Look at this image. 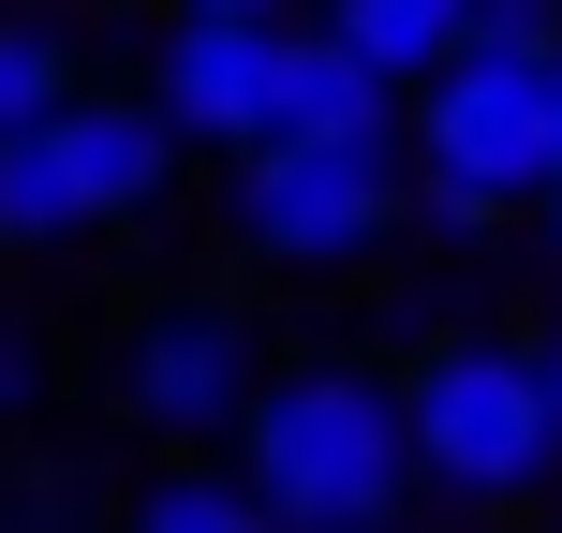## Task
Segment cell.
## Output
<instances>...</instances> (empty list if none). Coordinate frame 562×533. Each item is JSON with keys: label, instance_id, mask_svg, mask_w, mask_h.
Segmentation results:
<instances>
[{"label": "cell", "instance_id": "cell-1", "mask_svg": "<svg viewBox=\"0 0 562 533\" xmlns=\"http://www.w3.org/2000/svg\"><path fill=\"white\" fill-rule=\"evenodd\" d=\"M237 475H252L267 519H311V533H370L400 519V489H415V445H400V400L370 386V370H296V386H237Z\"/></svg>", "mask_w": 562, "mask_h": 533}, {"label": "cell", "instance_id": "cell-2", "mask_svg": "<svg viewBox=\"0 0 562 533\" xmlns=\"http://www.w3.org/2000/svg\"><path fill=\"white\" fill-rule=\"evenodd\" d=\"M415 89H429V208L445 223H504L518 193H548V45L459 30Z\"/></svg>", "mask_w": 562, "mask_h": 533}, {"label": "cell", "instance_id": "cell-3", "mask_svg": "<svg viewBox=\"0 0 562 533\" xmlns=\"http://www.w3.org/2000/svg\"><path fill=\"white\" fill-rule=\"evenodd\" d=\"M400 445H415L429 489L504 504V489H533L548 459H562V430H548V370L518 356V341H445V356L400 386Z\"/></svg>", "mask_w": 562, "mask_h": 533}, {"label": "cell", "instance_id": "cell-4", "mask_svg": "<svg viewBox=\"0 0 562 533\" xmlns=\"http://www.w3.org/2000/svg\"><path fill=\"white\" fill-rule=\"evenodd\" d=\"M400 178H385V134H252L237 164V237L267 267H326L356 237H385Z\"/></svg>", "mask_w": 562, "mask_h": 533}, {"label": "cell", "instance_id": "cell-5", "mask_svg": "<svg viewBox=\"0 0 562 533\" xmlns=\"http://www.w3.org/2000/svg\"><path fill=\"white\" fill-rule=\"evenodd\" d=\"M30 148H45V178H59V208H75V237L119 223V208H148V193H164V164H178L164 104H75V89L30 119Z\"/></svg>", "mask_w": 562, "mask_h": 533}, {"label": "cell", "instance_id": "cell-6", "mask_svg": "<svg viewBox=\"0 0 562 533\" xmlns=\"http://www.w3.org/2000/svg\"><path fill=\"white\" fill-rule=\"evenodd\" d=\"M267 30L281 15H223V0H178V30H164V134H252L267 119Z\"/></svg>", "mask_w": 562, "mask_h": 533}, {"label": "cell", "instance_id": "cell-7", "mask_svg": "<svg viewBox=\"0 0 562 533\" xmlns=\"http://www.w3.org/2000/svg\"><path fill=\"white\" fill-rule=\"evenodd\" d=\"M119 386H134V415H148V430H223V415H237V386H252V356H237L223 311H148Z\"/></svg>", "mask_w": 562, "mask_h": 533}, {"label": "cell", "instance_id": "cell-8", "mask_svg": "<svg viewBox=\"0 0 562 533\" xmlns=\"http://www.w3.org/2000/svg\"><path fill=\"white\" fill-rule=\"evenodd\" d=\"M252 134H385V75H370L340 30H267V119Z\"/></svg>", "mask_w": 562, "mask_h": 533}, {"label": "cell", "instance_id": "cell-9", "mask_svg": "<svg viewBox=\"0 0 562 533\" xmlns=\"http://www.w3.org/2000/svg\"><path fill=\"white\" fill-rule=\"evenodd\" d=\"M326 30H340V45H356V59H370V75H385V89H415L429 59L459 45V0H340Z\"/></svg>", "mask_w": 562, "mask_h": 533}, {"label": "cell", "instance_id": "cell-10", "mask_svg": "<svg viewBox=\"0 0 562 533\" xmlns=\"http://www.w3.org/2000/svg\"><path fill=\"white\" fill-rule=\"evenodd\" d=\"M148 533H267V504H252V475H164Z\"/></svg>", "mask_w": 562, "mask_h": 533}, {"label": "cell", "instance_id": "cell-11", "mask_svg": "<svg viewBox=\"0 0 562 533\" xmlns=\"http://www.w3.org/2000/svg\"><path fill=\"white\" fill-rule=\"evenodd\" d=\"M59 89H75V59H59L45 30H0V134H30V119H45Z\"/></svg>", "mask_w": 562, "mask_h": 533}, {"label": "cell", "instance_id": "cell-12", "mask_svg": "<svg viewBox=\"0 0 562 533\" xmlns=\"http://www.w3.org/2000/svg\"><path fill=\"white\" fill-rule=\"evenodd\" d=\"M459 30H504V45H548V0H459Z\"/></svg>", "mask_w": 562, "mask_h": 533}, {"label": "cell", "instance_id": "cell-13", "mask_svg": "<svg viewBox=\"0 0 562 533\" xmlns=\"http://www.w3.org/2000/svg\"><path fill=\"white\" fill-rule=\"evenodd\" d=\"M548 178H562V45H548Z\"/></svg>", "mask_w": 562, "mask_h": 533}, {"label": "cell", "instance_id": "cell-14", "mask_svg": "<svg viewBox=\"0 0 562 533\" xmlns=\"http://www.w3.org/2000/svg\"><path fill=\"white\" fill-rule=\"evenodd\" d=\"M0 400H30V341H0Z\"/></svg>", "mask_w": 562, "mask_h": 533}, {"label": "cell", "instance_id": "cell-15", "mask_svg": "<svg viewBox=\"0 0 562 533\" xmlns=\"http://www.w3.org/2000/svg\"><path fill=\"white\" fill-rule=\"evenodd\" d=\"M223 15H281V0H223Z\"/></svg>", "mask_w": 562, "mask_h": 533}, {"label": "cell", "instance_id": "cell-16", "mask_svg": "<svg viewBox=\"0 0 562 533\" xmlns=\"http://www.w3.org/2000/svg\"><path fill=\"white\" fill-rule=\"evenodd\" d=\"M548 208H562V178H548Z\"/></svg>", "mask_w": 562, "mask_h": 533}]
</instances>
